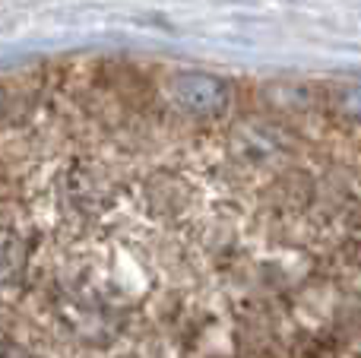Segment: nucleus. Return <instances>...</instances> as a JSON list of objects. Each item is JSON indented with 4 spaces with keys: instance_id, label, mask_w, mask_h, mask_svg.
<instances>
[{
    "instance_id": "nucleus-1",
    "label": "nucleus",
    "mask_w": 361,
    "mask_h": 358,
    "mask_svg": "<svg viewBox=\"0 0 361 358\" xmlns=\"http://www.w3.org/2000/svg\"><path fill=\"white\" fill-rule=\"evenodd\" d=\"M0 358H35V355H32L25 346H16V342L0 336Z\"/></svg>"
}]
</instances>
